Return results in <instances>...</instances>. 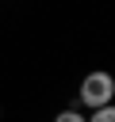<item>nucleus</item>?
<instances>
[{
    "label": "nucleus",
    "mask_w": 115,
    "mask_h": 122,
    "mask_svg": "<svg viewBox=\"0 0 115 122\" xmlns=\"http://www.w3.org/2000/svg\"><path fill=\"white\" fill-rule=\"evenodd\" d=\"M80 99H84V107H107L111 99H115V80H111V72H104V69H96V72H88L84 80H80Z\"/></svg>",
    "instance_id": "f257e3e1"
},
{
    "label": "nucleus",
    "mask_w": 115,
    "mask_h": 122,
    "mask_svg": "<svg viewBox=\"0 0 115 122\" xmlns=\"http://www.w3.org/2000/svg\"><path fill=\"white\" fill-rule=\"evenodd\" d=\"M88 122H115V103H107V107H96Z\"/></svg>",
    "instance_id": "f03ea898"
},
{
    "label": "nucleus",
    "mask_w": 115,
    "mask_h": 122,
    "mask_svg": "<svg viewBox=\"0 0 115 122\" xmlns=\"http://www.w3.org/2000/svg\"><path fill=\"white\" fill-rule=\"evenodd\" d=\"M54 122H84V114H80V111H61Z\"/></svg>",
    "instance_id": "7ed1b4c3"
}]
</instances>
